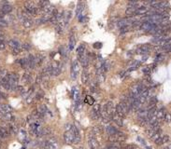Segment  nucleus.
Returning <instances> with one entry per match:
<instances>
[{"label": "nucleus", "instance_id": "1", "mask_svg": "<svg viewBox=\"0 0 171 149\" xmlns=\"http://www.w3.org/2000/svg\"><path fill=\"white\" fill-rule=\"evenodd\" d=\"M25 9H26V12L29 15H36L38 12V7L36 5L34 2H26Z\"/></svg>", "mask_w": 171, "mask_h": 149}, {"label": "nucleus", "instance_id": "2", "mask_svg": "<svg viewBox=\"0 0 171 149\" xmlns=\"http://www.w3.org/2000/svg\"><path fill=\"white\" fill-rule=\"evenodd\" d=\"M125 139H126V137L124 133L117 131V133H115L114 135H109L108 140H109V142H111V144H112V143H117V144H119L121 142H124Z\"/></svg>", "mask_w": 171, "mask_h": 149}, {"label": "nucleus", "instance_id": "3", "mask_svg": "<svg viewBox=\"0 0 171 149\" xmlns=\"http://www.w3.org/2000/svg\"><path fill=\"white\" fill-rule=\"evenodd\" d=\"M80 71V63L79 61L75 60L72 62V68H71V78L72 79H76L77 76L79 75V73Z\"/></svg>", "mask_w": 171, "mask_h": 149}, {"label": "nucleus", "instance_id": "4", "mask_svg": "<svg viewBox=\"0 0 171 149\" xmlns=\"http://www.w3.org/2000/svg\"><path fill=\"white\" fill-rule=\"evenodd\" d=\"M92 134H93V133H92ZM88 144H89V147H90L91 149H98L99 148L98 141L94 137V134H93V135H90L89 140H88Z\"/></svg>", "mask_w": 171, "mask_h": 149}, {"label": "nucleus", "instance_id": "5", "mask_svg": "<svg viewBox=\"0 0 171 149\" xmlns=\"http://www.w3.org/2000/svg\"><path fill=\"white\" fill-rule=\"evenodd\" d=\"M64 139H65V142L66 144H73V141H74V134L72 132V131H66L65 134H64Z\"/></svg>", "mask_w": 171, "mask_h": 149}, {"label": "nucleus", "instance_id": "6", "mask_svg": "<svg viewBox=\"0 0 171 149\" xmlns=\"http://www.w3.org/2000/svg\"><path fill=\"white\" fill-rule=\"evenodd\" d=\"M155 27H156V25H154V24L151 23V22H144L140 24V28H141L142 30H144V31H148V32L152 31V30Z\"/></svg>", "mask_w": 171, "mask_h": 149}, {"label": "nucleus", "instance_id": "7", "mask_svg": "<svg viewBox=\"0 0 171 149\" xmlns=\"http://www.w3.org/2000/svg\"><path fill=\"white\" fill-rule=\"evenodd\" d=\"M47 143H48V145H49V149H58V147H59V144H58V142H57L56 139H48Z\"/></svg>", "mask_w": 171, "mask_h": 149}, {"label": "nucleus", "instance_id": "8", "mask_svg": "<svg viewBox=\"0 0 171 149\" xmlns=\"http://www.w3.org/2000/svg\"><path fill=\"white\" fill-rule=\"evenodd\" d=\"M0 116L6 120V121H15V116L11 113H5V114H0Z\"/></svg>", "mask_w": 171, "mask_h": 149}, {"label": "nucleus", "instance_id": "9", "mask_svg": "<svg viewBox=\"0 0 171 149\" xmlns=\"http://www.w3.org/2000/svg\"><path fill=\"white\" fill-rule=\"evenodd\" d=\"M150 51V45L145 44L142 45L138 50H137V53L138 54H148Z\"/></svg>", "mask_w": 171, "mask_h": 149}, {"label": "nucleus", "instance_id": "10", "mask_svg": "<svg viewBox=\"0 0 171 149\" xmlns=\"http://www.w3.org/2000/svg\"><path fill=\"white\" fill-rule=\"evenodd\" d=\"M149 11L147 7H138L134 15H145Z\"/></svg>", "mask_w": 171, "mask_h": 149}, {"label": "nucleus", "instance_id": "11", "mask_svg": "<svg viewBox=\"0 0 171 149\" xmlns=\"http://www.w3.org/2000/svg\"><path fill=\"white\" fill-rule=\"evenodd\" d=\"M12 108L9 105H0V114L11 113Z\"/></svg>", "mask_w": 171, "mask_h": 149}, {"label": "nucleus", "instance_id": "12", "mask_svg": "<svg viewBox=\"0 0 171 149\" xmlns=\"http://www.w3.org/2000/svg\"><path fill=\"white\" fill-rule=\"evenodd\" d=\"M165 114H166V111H165V108H161L159 111H157V114H156V117H157V120H162L164 119Z\"/></svg>", "mask_w": 171, "mask_h": 149}, {"label": "nucleus", "instance_id": "13", "mask_svg": "<svg viewBox=\"0 0 171 149\" xmlns=\"http://www.w3.org/2000/svg\"><path fill=\"white\" fill-rule=\"evenodd\" d=\"M11 10H12V7L10 5H9V4H5V5L2 7V9H1V12L4 15L9 14L10 12H11Z\"/></svg>", "mask_w": 171, "mask_h": 149}, {"label": "nucleus", "instance_id": "14", "mask_svg": "<svg viewBox=\"0 0 171 149\" xmlns=\"http://www.w3.org/2000/svg\"><path fill=\"white\" fill-rule=\"evenodd\" d=\"M137 8H138V6H129V8L126 9L125 13L127 15H129V16H133L135 14Z\"/></svg>", "mask_w": 171, "mask_h": 149}, {"label": "nucleus", "instance_id": "15", "mask_svg": "<svg viewBox=\"0 0 171 149\" xmlns=\"http://www.w3.org/2000/svg\"><path fill=\"white\" fill-rule=\"evenodd\" d=\"M96 77H97V80L99 82H103L105 80V72L103 71L102 69H98L96 72Z\"/></svg>", "mask_w": 171, "mask_h": 149}, {"label": "nucleus", "instance_id": "16", "mask_svg": "<svg viewBox=\"0 0 171 149\" xmlns=\"http://www.w3.org/2000/svg\"><path fill=\"white\" fill-rule=\"evenodd\" d=\"M80 61L81 62V64H82V66L86 68L87 65H88V63H89V58L87 56H84L82 54V55H80Z\"/></svg>", "mask_w": 171, "mask_h": 149}, {"label": "nucleus", "instance_id": "17", "mask_svg": "<svg viewBox=\"0 0 171 149\" xmlns=\"http://www.w3.org/2000/svg\"><path fill=\"white\" fill-rule=\"evenodd\" d=\"M44 60V56L41 55V54H38V55L35 56V63H36V66H38L42 63V61Z\"/></svg>", "mask_w": 171, "mask_h": 149}, {"label": "nucleus", "instance_id": "18", "mask_svg": "<svg viewBox=\"0 0 171 149\" xmlns=\"http://www.w3.org/2000/svg\"><path fill=\"white\" fill-rule=\"evenodd\" d=\"M111 118H112V120H113L117 125H119L120 127H122L123 125H124V123H123V119H122V117H120V116H118L116 114L115 115H113V116H111Z\"/></svg>", "mask_w": 171, "mask_h": 149}, {"label": "nucleus", "instance_id": "19", "mask_svg": "<svg viewBox=\"0 0 171 149\" xmlns=\"http://www.w3.org/2000/svg\"><path fill=\"white\" fill-rule=\"evenodd\" d=\"M9 45H10V48H12V50L13 49H17V48H21V44L18 42L17 40H14V39L10 40L9 41Z\"/></svg>", "mask_w": 171, "mask_h": 149}, {"label": "nucleus", "instance_id": "20", "mask_svg": "<svg viewBox=\"0 0 171 149\" xmlns=\"http://www.w3.org/2000/svg\"><path fill=\"white\" fill-rule=\"evenodd\" d=\"M115 114H116L118 116L122 117V118L125 116V114L123 112V110H122V108H121V106L119 105H116V107H115Z\"/></svg>", "mask_w": 171, "mask_h": 149}, {"label": "nucleus", "instance_id": "21", "mask_svg": "<svg viewBox=\"0 0 171 149\" xmlns=\"http://www.w3.org/2000/svg\"><path fill=\"white\" fill-rule=\"evenodd\" d=\"M89 78H90V76H89V73L87 72L86 70L83 71V73L81 74V80H82V82L86 84V83H88L89 81Z\"/></svg>", "mask_w": 171, "mask_h": 149}, {"label": "nucleus", "instance_id": "22", "mask_svg": "<svg viewBox=\"0 0 171 149\" xmlns=\"http://www.w3.org/2000/svg\"><path fill=\"white\" fill-rule=\"evenodd\" d=\"M82 11H83V4L80 2L79 4H78V7H77V10H76V15L77 16L80 17L81 15V13H82Z\"/></svg>", "mask_w": 171, "mask_h": 149}, {"label": "nucleus", "instance_id": "23", "mask_svg": "<svg viewBox=\"0 0 171 149\" xmlns=\"http://www.w3.org/2000/svg\"><path fill=\"white\" fill-rule=\"evenodd\" d=\"M23 24L25 28H30L33 25V21H32L30 18H27V19H25L23 22Z\"/></svg>", "mask_w": 171, "mask_h": 149}, {"label": "nucleus", "instance_id": "24", "mask_svg": "<svg viewBox=\"0 0 171 149\" xmlns=\"http://www.w3.org/2000/svg\"><path fill=\"white\" fill-rule=\"evenodd\" d=\"M102 131L103 130L100 126H95V127L93 128V134L94 135H99V134L102 133Z\"/></svg>", "mask_w": 171, "mask_h": 149}, {"label": "nucleus", "instance_id": "25", "mask_svg": "<svg viewBox=\"0 0 171 149\" xmlns=\"http://www.w3.org/2000/svg\"><path fill=\"white\" fill-rule=\"evenodd\" d=\"M20 64H21V66L23 67V68H29V65H28V60H27V58H23V59H21L20 61Z\"/></svg>", "mask_w": 171, "mask_h": 149}, {"label": "nucleus", "instance_id": "26", "mask_svg": "<svg viewBox=\"0 0 171 149\" xmlns=\"http://www.w3.org/2000/svg\"><path fill=\"white\" fill-rule=\"evenodd\" d=\"M61 73V69L59 66H52V73H51V76H54V77H57L59 76Z\"/></svg>", "mask_w": 171, "mask_h": 149}, {"label": "nucleus", "instance_id": "27", "mask_svg": "<svg viewBox=\"0 0 171 149\" xmlns=\"http://www.w3.org/2000/svg\"><path fill=\"white\" fill-rule=\"evenodd\" d=\"M8 136H9V132L7 131L6 129L0 127V137L1 138H7Z\"/></svg>", "mask_w": 171, "mask_h": 149}, {"label": "nucleus", "instance_id": "28", "mask_svg": "<svg viewBox=\"0 0 171 149\" xmlns=\"http://www.w3.org/2000/svg\"><path fill=\"white\" fill-rule=\"evenodd\" d=\"M107 131H108V133L109 135H114L115 133H117L118 131L114 127H112V126H108V127H107Z\"/></svg>", "mask_w": 171, "mask_h": 149}, {"label": "nucleus", "instance_id": "29", "mask_svg": "<svg viewBox=\"0 0 171 149\" xmlns=\"http://www.w3.org/2000/svg\"><path fill=\"white\" fill-rule=\"evenodd\" d=\"M75 38L73 35H71L70 36V40H69V50H72L73 49H74V46H75Z\"/></svg>", "mask_w": 171, "mask_h": 149}, {"label": "nucleus", "instance_id": "30", "mask_svg": "<svg viewBox=\"0 0 171 149\" xmlns=\"http://www.w3.org/2000/svg\"><path fill=\"white\" fill-rule=\"evenodd\" d=\"M23 81H24L25 83H30V82H31V80H32L30 74H24V75H23Z\"/></svg>", "mask_w": 171, "mask_h": 149}, {"label": "nucleus", "instance_id": "31", "mask_svg": "<svg viewBox=\"0 0 171 149\" xmlns=\"http://www.w3.org/2000/svg\"><path fill=\"white\" fill-rule=\"evenodd\" d=\"M84 50H85V46H84L83 44H81L80 47L78 48L77 52H78V54H79V55H82V54H83V52H84Z\"/></svg>", "mask_w": 171, "mask_h": 149}, {"label": "nucleus", "instance_id": "32", "mask_svg": "<svg viewBox=\"0 0 171 149\" xmlns=\"http://www.w3.org/2000/svg\"><path fill=\"white\" fill-rule=\"evenodd\" d=\"M169 142V136L168 135H164L161 137V144H166Z\"/></svg>", "mask_w": 171, "mask_h": 149}, {"label": "nucleus", "instance_id": "33", "mask_svg": "<svg viewBox=\"0 0 171 149\" xmlns=\"http://www.w3.org/2000/svg\"><path fill=\"white\" fill-rule=\"evenodd\" d=\"M91 116L93 119H95V120H97L99 117H100V115L99 114H97V113H95V112H94V111L92 110L91 111Z\"/></svg>", "mask_w": 171, "mask_h": 149}, {"label": "nucleus", "instance_id": "34", "mask_svg": "<svg viewBox=\"0 0 171 149\" xmlns=\"http://www.w3.org/2000/svg\"><path fill=\"white\" fill-rule=\"evenodd\" d=\"M10 129L11 130L12 132L14 133H17L18 132V128L16 125H13V124H11V125H10Z\"/></svg>", "mask_w": 171, "mask_h": 149}, {"label": "nucleus", "instance_id": "35", "mask_svg": "<svg viewBox=\"0 0 171 149\" xmlns=\"http://www.w3.org/2000/svg\"><path fill=\"white\" fill-rule=\"evenodd\" d=\"M16 89H17L20 93H22V94L25 93V89H24V88H23V86H17V87H16Z\"/></svg>", "mask_w": 171, "mask_h": 149}, {"label": "nucleus", "instance_id": "36", "mask_svg": "<svg viewBox=\"0 0 171 149\" xmlns=\"http://www.w3.org/2000/svg\"><path fill=\"white\" fill-rule=\"evenodd\" d=\"M100 106L101 105H94V108H93V111L94 112H95V113H97V114H99V111H100Z\"/></svg>", "mask_w": 171, "mask_h": 149}, {"label": "nucleus", "instance_id": "37", "mask_svg": "<svg viewBox=\"0 0 171 149\" xmlns=\"http://www.w3.org/2000/svg\"><path fill=\"white\" fill-rule=\"evenodd\" d=\"M51 131V130L49 127H46L43 129V135H47V134H50Z\"/></svg>", "mask_w": 171, "mask_h": 149}, {"label": "nucleus", "instance_id": "38", "mask_svg": "<svg viewBox=\"0 0 171 149\" xmlns=\"http://www.w3.org/2000/svg\"><path fill=\"white\" fill-rule=\"evenodd\" d=\"M7 76V71L5 69H0V78L6 77Z\"/></svg>", "mask_w": 171, "mask_h": 149}, {"label": "nucleus", "instance_id": "39", "mask_svg": "<svg viewBox=\"0 0 171 149\" xmlns=\"http://www.w3.org/2000/svg\"><path fill=\"white\" fill-rule=\"evenodd\" d=\"M23 47V49L24 50H31V45L30 44H28V43H24V44L22 46Z\"/></svg>", "mask_w": 171, "mask_h": 149}, {"label": "nucleus", "instance_id": "40", "mask_svg": "<svg viewBox=\"0 0 171 149\" xmlns=\"http://www.w3.org/2000/svg\"><path fill=\"white\" fill-rule=\"evenodd\" d=\"M21 52V48H17V49H13L12 50V53L14 54V55H17Z\"/></svg>", "mask_w": 171, "mask_h": 149}, {"label": "nucleus", "instance_id": "41", "mask_svg": "<svg viewBox=\"0 0 171 149\" xmlns=\"http://www.w3.org/2000/svg\"><path fill=\"white\" fill-rule=\"evenodd\" d=\"M86 101L89 103V105H94V103H95V100L91 98V96H87V100Z\"/></svg>", "mask_w": 171, "mask_h": 149}, {"label": "nucleus", "instance_id": "42", "mask_svg": "<svg viewBox=\"0 0 171 149\" xmlns=\"http://www.w3.org/2000/svg\"><path fill=\"white\" fill-rule=\"evenodd\" d=\"M128 30H129V27L128 26H124V27L121 28V33L124 34V33H126V32H128Z\"/></svg>", "mask_w": 171, "mask_h": 149}, {"label": "nucleus", "instance_id": "43", "mask_svg": "<svg viewBox=\"0 0 171 149\" xmlns=\"http://www.w3.org/2000/svg\"><path fill=\"white\" fill-rule=\"evenodd\" d=\"M164 120H165V122H167V123L170 121V115H169L168 113H166V114H165V117H164Z\"/></svg>", "mask_w": 171, "mask_h": 149}, {"label": "nucleus", "instance_id": "44", "mask_svg": "<svg viewBox=\"0 0 171 149\" xmlns=\"http://www.w3.org/2000/svg\"><path fill=\"white\" fill-rule=\"evenodd\" d=\"M94 48H95V49H101V48H102V44H101L100 42L95 43V44H94Z\"/></svg>", "mask_w": 171, "mask_h": 149}, {"label": "nucleus", "instance_id": "45", "mask_svg": "<svg viewBox=\"0 0 171 149\" xmlns=\"http://www.w3.org/2000/svg\"><path fill=\"white\" fill-rule=\"evenodd\" d=\"M6 48V44H5V42L4 41H0V50H4Z\"/></svg>", "mask_w": 171, "mask_h": 149}, {"label": "nucleus", "instance_id": "46", "mask_svg": "<svg viewBox=\"0 0 171 149\" xmlns=\"http://www.w3.org/2000/svg\"><path fill=\"white\" fill-rule=\"evenodd\" d=\"M20 133L22 134L23 138H25V137H26V132H25V131H24V130H21V131H20Z\"/></svg>", "mask_w": 171, "mask_h": 149}, {"label": "nucleus", "instance_id": "47", "mask_svg": "<svg viewBox=\"0 0 171 149\" xmlns=\"http://www.w3.org/2000/svg\"><path fill=\"white\" fill-rule=\"evenodd\" d=\"M164 149H170V146H166V147H165Z\"/></svg>", "mask_w": 171, "mask_h": 149}, {"label": "nucleus", "instance_id": "48", "mask_svg": "<svg viewBox=\"0 0 171 149\" xmlns=\"http://www.w3.org/2000/svg\"><path fill=\"white\" fill-rule=\"evenodd\" d=\"M2 35V31H1V30H0V35Z\"/></svg>", "mask_w": 171, "mask_h": 149}, {"label": "nucleus", "instance_id": "49", "mask_svg": "<svg viewBox=\"0 0 171 149\" xmlns=\"http://www.w3.org/2000/svg\"><path fill=\"white\" fill-rule=\"evenodd\" d=\"M1 139H2V138H1V137H0V142H1Z\"/></svg>", "mask_w": 171, "mask_h": 149}, {"label": "nucleus", "instance_id": "50", "mask_svg": "<svg viewBox=\"0 0 171 149\" xmlns=\"http://www.w3.org/2000/svg\"><path fill=\"white\" fill-rule=\"evenodd\" d=\"M79 149H83V148H79Z\"/></svg>", "mask_w": 171, "mask_h": 149}, {"label": "nucleus", "instance_id": "51", "mask_svg": "<svg viewBox=\"0 0 171 149\" xmlns=\"http://www.w3.org/2000/svg\"><path fill=\"white\" fill-rule=\"evenodd\" d=\"M98 149H99V148H98Z\"/></svg>", "mask_w": 171, "mask_h": 149}]
</instances>
